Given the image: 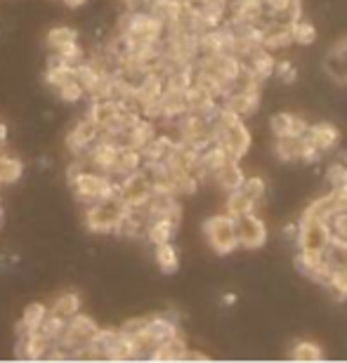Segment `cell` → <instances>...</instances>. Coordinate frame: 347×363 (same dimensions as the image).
Instances as JSON below:
<instances>
[{"label": "cell", "instance_id": "1", "mask_svg": "<svg viewBox=\"0 0 347 363\" xmlns=\"http://www.w3.org/2000/svg\"><path fill=\"white\" fill-rule=\"evenodd\" d=\"M69 184H71V191H74V199L81 203L83 208L116 196V179L104 175V172L83 170L81 175L69 179Z\"/></svg>", "mask_w": 347, "mask_h": 363}, {"label": "cell", "instance_id": "8", "mask_svg": "<svg viewBox=\"0 0 347 363\" xmlns=\"http://www.w3.org/2000/svg\"><path fill=\"white\" fill-rule=\"evenodd\" d=\"M99 137H102L99 128L95 125V123H92V118L83 116V118L78 121L76 125L69 130V135H67V149H69V154L83 156L85 151H88L92 144L99 140Z\"/></svg>", "mask_w": 347, "mask_h": 363}, {"label": "cell", "instance_id": "19", "mask_svg": "<svg viewBox=\"0 0 347 363\" xmlns=\"http://www.w3.org/2000/svg\"><path fill=\"white\" fill-rule=\"evenodd\" d=\"M187 350H189V347H187L182 333H180V335L168 340V342H163L161 347H156V350L149 354V359L151 361H184Z\"/></svg>", "mask_w": 347, "mask_h": 363}, {"label": "cell", "instance_id": "5", "mask_svg": "<svg viewBox=\"0 0 347 363\" xmlns=\"http://www.w3.org/2000/svg\"><path fill=\"white\" fill-rule=\"evenodd\" d=\"M331 241V231L326 220L321 217H314L309 213H302L298 220V238H295V245H298L300 252H312V255H321L326 250V245Z\"/></svg>", "mask_w": 347, "mask_h": 363}, {"label": "cell", "instance_id": "27", "mask_svg": "<svg viewBox=\"0 0 347 363\" xmlns=\"http://www.w3.org/2000/svg\"><path fill=\"white\" fill-rule=\"evenodd\" d=\"M64 325H67V318H62V316L53 314V311H48V316L43 318V323L38 325V333L48 340L50 345H55L57 340H60V335H62Z\"/></svg>", "mask_w": 347, "mask_h": 363}, {"label": "cell", "instance_id": "35", "mask_svg": "<svg viewBox=\"0 0 347 363\" xmlns=\"http://www.w3.org/2000/svg\"><path fill=\"white\" fill-rule=\"evenodd\" d=\"M345 165H347V163H334V165H329V170H326V179H329V184H331V186L343 184V177H345Z\"/></svg>", "mask_w": 347, "mask_h": 363}, {"label": "cell", "instance_id": "10", "mask_svg": "<svg viewBox=\"0 0 347 363\" xmlns=\"http://www.w3.org/2000/svg\"><path fill=\"white\" fill-rule=\"evenodd\" d=\"M293 45L291 24L279 19H263V48L267 52H281Z\"/></svg>", "mask_w": 347, "mask_h": 363}, {"label": "cell", "instance_id": "6", "mask_svg": "<svg viewBox=\"0 0 347 363\" xmlns=\"http://www.w3.org/2000/svg\"><path fill=\"white\" fill-rule=\"evenodd\" d=\"M151 194H154V184H151V177H149V172L144 170V165L140 170H135L133 175L116 182V196H119L128 208H137V206H142V203H147Z\"/></svg>", "mask_w": 347, "mask_h": 363}, {"label": "cell", "instance_id": "24", "mask_svg": "<svg viewBox=\"0 0 347 363\" xmlns=\"http://www.w3.org/2000/svg\"><path fill=\"white\" fill-rule=\"evenodd\" d=\"M21 172H24V163H21L19 158L0 154V186H7V184L19 182Z\"/></svg>", "mask_w": 347, "mask_h": 363}, {"label": "cell", "instance_id": "39", "mask_svg": "<svg viewBox=\"0 0 347 363\" xmlns=\"http://www.w3.org/2000/svg\"><path fill=\"white\" fill-rule=\"evenodd\" d=\"M5 142H7V125L0 123V147H5Z\"/></svg>", "mask_w": 347, "mask_h": 363}, {"label": "cell", "instance_id": "3", "mask_svg": "<svg viewBox=\"0 0 347 363\" xmlns=\"http://www.w3.org/2000/svg\"><path fill=\"white\" fill-rule=\"evenodd\" d=\"M204 236L215 255H229L238 248L236 238V220L227 213L213 215L204 222Z\"/></svg>", "mask_w": 347, "mask_h": 363}, {"label": "cell", "instance_id": "14", "mask_svg": "<svg viewBox=\"0 0 347 363\" xmlns=\"http://www.w3.org/2000/svg\"><path fill=\"white\" fill-rule=\"evenodd\" d=\"M144 165L142 161V151H137L133 147H119L116 149V156H114V165H111V172L109 175L119 182L123 177L133 175L135 170H140Z\"/></svg>", "mask_w": 347, "mask_h": 363}, {"label": "cell", "instance_id": "20", "mask_svg": "<svg viewBox=\"0 0 347 363\" xmlns=\"http://www.w3.org/2000/svg\"><path fill=\"white\" fill-rule=\"evenodd\" d=\"M227 210L225 213L231 215L234 220H238V217L248 215V213H255L258 210V203L250 199L248 194L243 191V189H236V191H229L227 194Z\"/></svg>", "mask_w": 347, "mask_h": 363}, {"label": "cell", "instance_id": "13", "mask_svg": "<svg viewBox=\"0 0 347 363\" xmlns=\"http://www.w3.org/2000/svg\"><path fill=\"white\" fill-rule=\"evenodd\" d=\"M305 137L321 151V156L334 151L338 144H341V130L336 125H331V123H314V125L309 123Z\"/></svg>", "mask_w": 347, "mask_h": 363}, {"label": "cell", "instance_id": "40", "mask_svg": "<svg viewBox=\"0 0 347 363\" xmlns=\"http://www.w3.org/2000/svg\"><path fill=\"white\" fill-rule=\"evenodd\" d=\"M234 300H236L234 295H225V302H227V304H231V302H234Z\"/></svg>", "mask_w": 347, "mask_h": 363}, {"label": "cell", "instance_id": "32", "mask_svg": "<svg viewBox=\"0 0 347 363\" xmlns=\"http://www.w3.org/2000/svg\"><path fill=\"white\" fill-rule=\"evenodd\" d=\"M241 189H243L246 194L250 196L253 201L258 203V208L265 203V196H267V184H265V179H263V177H258V175L246 177V179H243V184H241Z\"/></svg>", "mask_w": 347, "mask_h": 363}, {"label": "cell", "instance_id": "30", "mask_svg": "<svg viewBox=\"0 0 347 363\" xmlns=\"http://www.w3.org/2000/svg\"><path fill=\"white\" fill-rule=\"evenodd\" d=\"M329 231H331V238L336 241H347V208L336 210L334 215H329Z\"/></svg>", "mask_w": 347, "mask_h": 363}, {"label": "cell", "instance_id": "4", "mask_svg": "<svg viewBox=\"0 0 347 363\" xmlns=\"http://www.w3.org/2000/svg\"><path fill=\"white\" fill-rule=\"evenodd\" d=\"M99 325L95 323V318L85 316L78 311L76 316L67 318V325H64L60 340H57V347H62L64 352H69V357L74 359V354L83 347H88L92 342V337L97 335Z\"/></svg>", "mask_w": 347, "mask_h": 363}, {"label": "cell", "instance_id": "36", "mask_svg": "<svg viewBox=\"0 0 347 363\" xmlns=\"http://www.w3.org/2000/svg\"><path fill=\"white\" fill-rule=\"evenodd\" d=\"M284 236H286V241L295 243V238H298V222H288L284 227Z\"/></svg>", "mask_w": 347, "mask_h": 363}, {"label": "cell", "instance_id": "22", "mask_svg": "<svg viewBox=\"0 0 347 363\" xmlns=\"http://www.w3.org/2000/svg\"><path fill=\"white\" fill-rule=\"evenodd\" d=\"M48 307L40 302H33L28 304V307L24 309V314H21V321L17 325V333H35L38 330V325L43 323V318L48 316Z\"/></svg>", "mask_w": 347, "mask_h": 363}, {"label": "cell", "instance_id": "37", "mask_svg": "<svg viewBox=\"0 0 347 363\" xmlns=\"http://www.w3.org/2000/svg\"><path fill=\"white\" fill-rule=\"evenodd\" d=\"M184 361H208V357H206V354H201V352H192V350H187Z\"/></svg>", "mask_w": 347, "mask_h": 363}, {"label": "cell", "instance_id": "16", "mask_svg": "<svg viewBox=\"0 0 347 363\" xmlns=\"http://www.w3.org/2000/svg\"><path fill=\"white\" fill-rule=\"evenodd\" d=\"M211 179L222 189V191L229 194V191H236V189H241L246 175H243V170H241V165H238L236 158H229L227 163H222L220 168L213 172Z\"/></svg>", "mask_w": 347, "mask_h": 363}, {"label": "cell", "instance_id": "21", "mask_svg": "<svg viewBox=\"0 0 347 363\" xmlns=\"http://www.w3.org/2000/svg\"><path fill=\"white\" fill-rule=\"evenodd\" d=\"M154 259L163 274H175L180 267V255H177V248L172 245V241L154 245Z\"/></svg>", "mask_w": 347, "mask_h": 363}, {"label": "cell", "instance_id": "34", "mask_svg": "<svg viewBox=\"0 0 347 363\" xmlns=\"http://www.w3.org/2000/svg\"><path fill=\"white\" fill-rule=\"evenodd\" d=\"M321 158V151L314 147L312 142L307 140V137H302L300 142V156H298V163H305V165H312Z\"/></svg>", "mask_w": 347, "mask_h": 363}, {"label": "cell", "instance_id": "26", "mask_svg": "<svg viewBox=\"0 0 347 363\" xmlns=\"http://www.w3.org/2000/svg\"><path fill=\"white\" fill-rule=\"evenodd\" d=\"M78 40V31L71 26H55L53 31L48 33V48L50 52H57V50L67 48L69 43H76Z\"/></svg>", "mask_w": 347, "mask_h": 363}, {"label": "cell", "instance_id": "31", "mask_svg": "<svg viewBox=\"0 0 347 363\" xmlns=\"http://www.w3.org/2000/svg\"><path fill=\"white\" fill-rule=\"evenodd\" d=\"M57 94H60L62 101H67V104H78L83 97H85V90L83 85L76 81V78H71V81H67L64 85H60V88L55 90Z\"/></svg>", "mask_w": 347, "mask_h": 363}, {"label": "cell", "instance_id": "38", "mask_svg": "<svg viewBox=\"0 0 347 363\" xmlns=\"http://www.w3.org/2000/svg\"><path fill=\"white\" fill-rule=\"evenodd\" d=\"M64 5L69 7V10H78V7H83L85 3H88V0H62Z\"/></svg>", "mask_w": 347, "mask_h": 363}, {"label": "cell", "instance_id": "15", "mask_svg": "<svg viewBox=\"0 0 347 363\" xmlns=\"http://www.w3.org/2000/svg\"><path fill=\"white\" fill-rule=\"evenodd\" d=\"M241 64L250 71V76L255 78L258 83H265V81H270V78L274 76V67H277V60H274V55L267 52L265 48H258L255 52L246 57Z\"/></svg>", "mask_w": 347, "mask_h": 363}, {"label": "cell", "instance_id": "29", "mask_svg": "<svg viewBox=\"0 0 347 363\" xmlns=\"http://www.w3.org/2000/svg\"><path fill=\"white\" fill-rule=\"evenodd\" d=\"M291 359L293 361H302V363H307V361H324V352H321V347L314 345V342H298L291 350Z\"/></svg>", "mask_w": 347, "mask_h": 363}, {"label": "cell", "instance_id": "9", "mask_svg": "<svg viewBox=\"0 0 347 363\" xmlns=\"http://www.w3.org/2000/svg\"><path fill=\"white\" fill-rule=\"evenodd\" d=\"M222 106H227L231 113H236L238 118L246 121L250 116L258 113L260 108V90H236L231 88L225 97L220 99Z\"/></svg>", "mask_w": 347, "mask_h": 363}, {"label": "cell", "instance_id": "2", "mask_svg": "<svg viewBox=\"0 0 347 363\" xmlns=\"http://www.w3.org/2000/svg\"><path fill=\"white\" fill-rule=\"evenodd\" d=\"M126 213H128L126 203H123L119 196H111V199L92 203V206L85 208L83 222H85V227L90 231H95V234H116Z\"/></svg>", "mask_w": 347, "mask_h": 363}, {"label": "cell", "instance_id": "23", "mask_svg": "<svg viewBox=\"0 0 347 363\" xmlns=\"http://www.w3.org/2000/svg\"><path fill=\"white\" fill-rule=\"evenodd\" d=\"M302 137H305V135H302ZM302 137H277V144H274V154H277L279 161L298 163Z\"/></svg>", "mask_w": 347, "mask_h": 363}, {"label": "cell", "instance_id": "33", "mask_svg": "<svg viewBox=\"0 0 347 363\" xmlns=\"http://www.w3.org/2000/svg\"><path fill=\"white\" fill-rule=\"evenodd\" d=\"M274 76L279 78L281 83H295V78H298V69H295L293 62L288 60H277V67H274Z\"/></svg>", "mask_w": 347, "mask_h": 363}, {"label": "cell", "instance_id": "18", "mask_svg": "<svg viewBox=\"0 0 347 363\" xmlns=\"http://www.w3.org/2000/svg\"><path fill=\"white\" fill-rule=\"evenodd\" d=\"M177 227L180 224L168 220V217H154V220H149L147 227H144V238H147L151 245L170 243L177 234Z\"/></svg>", "mask_w": 347, "mask_h": 363}, {"label": "cell", "instance_id": "28", "mask_svg": "<svg viewBox=\"0 0 347 363\" xmlns=\"http://www.w3.org/2000/svg\"><path fill=\"white\" fill-rule=\"evenodd\" d=\"M291 35H293V45H312L316 40V28L300 17L291 21Z\"/></svg>", "mask_w": 347, "mask_h": 363}, {"label": "cell", "instance_id": "12", "mask_svg": "<svg viewBox=\"0 0 347 363\" xmlns=\"http://www.w3.org/2000/svg\"><path fill=\"white\" fill-rule=\"evenodd\" d=\"M270 128L274 137H302L307 133L309 123L302 118V116L281 111V113H274L270 118Z\"/></svg>", "mask_w": 347, "mask_h": 363}, {"label": "cell", "instance_id": "11", "mask_svg": "<svg viewBox=\"0 0 347 363\" xmlns=\"http://www.w3.org/2000/svg\"><path fill=\"white\" fill-rule=\"evenodd\" d=\"M50 347H53V345H50L38 330H35V333H19L14 357L21 359V361H40V359H45Z\"/></svg>", "mask_w": 347, "mask_h": 363}, {"label": "cell", "instance_id": "25", "mask_svg": "<svg viewBox=\"0 0 347 363\" xmlns=\"http://www.w3.org/2000/svg\"><path fill=\"white\" fill-rule=\"evenodd\" d=\"M50 311L62 318H71L76 316L78 311H81V297H78L76 293H62L60 297L55 300V304L50 307Z\"/></svg>", "mask_w": 347, "mask_h": 363}, {"label": "cell", "instance_id": "7", "mask_svg": "<svg viewBox=\"0 0 347 363\" xmlns=\"http://www.w3.org/2000/svg\"><path fill=\"white\" fill-rule=\"evenodd\" d=\"M236 238H238V248L246 250H255L263 248L267 243V224L263 217H258V213H248L236 220Z\"/></svg>", "mask_w": 347, "mask_h": 363}, {"label": "cell", "instance_id": "17", "mask_svg": "<svg viewBox=\"0 0 347 363\" xmlns=\"http://www.w3.org/2000/svg\"><path fill=\"white\" fill-rule=\"evenodd\" d=\"M265 3V19L279 21H295L302 17V0H263Z\"/></svg>", "mask_w": 347, "mask_h": 363}]
</instances>
